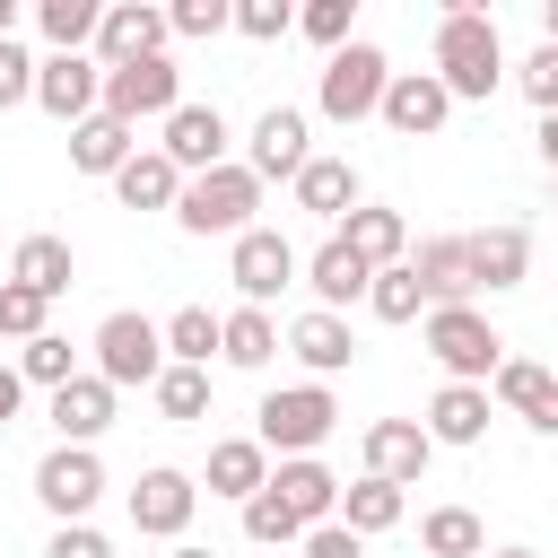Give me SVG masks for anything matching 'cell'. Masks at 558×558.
Here are the masks:
<instances>
[{"label": "cell", "instance_id": "cell-1", "mask_svg": "<svg viewBox=\"0 0 558 558\" xmlns=\"http://www.w3.org/2000/svg\"><path fill=\"white\" fill-rule=\"evenodd\" d=\"M436 78L453 87V105H488V96L514 78V61H506V35H497V17H488V9L453 0V9L436 17Z\"/></svg>", "mask_w": 558, "mask_h": 558}, {"label": "cell", "instance_id": "cell-2", "mask_svg": "<svg viewBox=\"0 0 558 558\" xmlns=\"http://www.w3.org/2000/svg\"><path fill=\"white\" fill-rule=\"evenodd\" d=\"M253 209H262V174H253L244 157H227V166H209V174H192V183H183L174 227H183V235H227V244H235V235H253V227H262Z\"/></svg>", "mask_w": 558, "mask_h": 558}, {"label": "cell", "instance_id": "cell-3", "mask_svg": "<svg viewBox=\"0 0 558 558\" xmlns=\"http://www.w3.org/2000/svg\"><path fill=\"white\" fill-rule=\"evenodd\" d=\"M427 357L445 366V384H488L497 366H506V340H497V323L480 314V305H427Z\"/></svg>", "mask_w": 558, "mask_h": 558}, {"label": "cell", "instance_id": "cell-4", "mask_svg": "<svg viewBox=\"0 0 558 558\" xmlns=\"http://www.w3.org/2000/svg\"><path fill=\"white\" fill-rule=\"evenodd\" d=\"M331 427H340L331 384H279V392H262V410H253V436H262L279 462H305Z\"/></svg>", "mask_w": 558, "mask_h": 558}, {"label": "cell", "instance_id": "cell-5", "mask_svg": "<svg viewBox=\"0 0 558 558\" xmlns=\"http://www.w3.org/2000/svg\"><path fill=\"white\" fill-rule=\"evenodd\" d=\"M87 349H96V375H105L113 392H131V384H140V392H157V375L174 366V357H166V323L131 314V305H122V314H105Z\"/></svg>", "mask_w": 558, "mask_h": 558}, {"label": "cell", "instance_id": "cell-6", "mask_svg": "<svg viewBox=\"0 0 558 558\" xmlns=\"http://www.w3.org/2000/svg\"><path fill=\"white\" fill-rule=\"evenodd\" d=\"M384 87H392V61L375 44H340L314 78V113L323 122H366V113H384Z\"/></svg>", "mask_w": 558, "mask_h": 558}, {"label": "cell", "instance_id": "cell-7", "mask_svg": "<svg viewBox=\"0 0 558 558\" xmlns=\"http://www.w3.org/2000/svg\"><path fill=\"white\" fill-rule=\"evenodd\" d=\"M96 497H105V462H96V445H52V453L35 462V506H44L52 523H87Z\"/></svg>", "mask_w": 558, "mask_h": 558}, {"label": "cell", "instance_id": "cell-8", "mask_svg": "<svg viewBox=\"0 0 558 558\" xmlns=\"http://www.w3.org/2000/svg\"><path fill=\"white\" fill-rule=\"evenodd\" d=\"M227 279H235V296H244V305H262V314H270V296H279V288H296V279H305V262H296V244H288L279 227H253V235H235V244H227Z\"/></svg>", "mask_w": 558, "mask_h": 558}, {"label": "cell", "instance_id": "cell-9", "mask_svg": "<svg viewBox=\"0 0 558 558\" xmlns=\"http://www.w3.org/2000/svg\"><path fill=\"white\" fill-rule=\"evenodd\" d=\"M174 105H183V70H174L166 52H157V61H122V70H105V113H113V122L140 131V122H166Z\"/></svg>", "mask_w": 558, "mask_h": 558}, {"label": "cell", "instance_id": "cell-10", "mask_svg": "<svg viewBox=\"0 0 558 558\" xmlns=\"http://www.w3.org/2000/svg\"><path fill=\"white\" fill-rule=\"evenodd\" d=\"M35 105L52 113V122H87V113H105V61L96 52H44V70H35Z\"/></svg>", "mask_w": 558, "mask_h": 558}, {"label": "cell", "instance_id": "cell-11", "mask_svg": "<svg viewBox=\"0 0 558 558\" xmlns=\"http://www.w3.org/2000/svg\"><path fill=\"white\" fill-rule=\"evenodd\" d=\"M192 514H201V480H192V471H174V462L140 471V488H131V532H148V541H183Z\"/></svg>", "mask_w": 558, "mask_h": 558}, {"label": "cell", "instance_id": "cell-12", "mask_svg": "<svg viewBox=\"0 0 558 558\" xmlns=\"http://www.w3.org/2000/svg\"><path fill=\"white\" fill-rule=\"evenodd\" d=\"M314 131H305V113L296 105H270V113H253V140H244V166L262 174V183H296L305 166H314V148H305Z\"/></svg>", "mask_w": 558, "mask_h": 558}, {"label": "cell", "instance_id": "cell-13", "mask_svg": "<svg viewBox=\"0 0 558 558\" xmlns=\"http://www.w3.org/2000/svg\"><path fill=\"white\" fill-rule=\"evenodd\" d=\"M166 44H174V17L148 9V0H113L105 26H96V61H105V70H122V61H157Z\"/></svg>", "mask_w": 558, "mask_h": 558}, {"label": "cell", "instance_id": "cell-14", "mask_svg": "<svg viewBox=\"0 0 558 558\" xmlns=\"http://www.w3.org/2000/svg\"><path fill=\"white\" fill-rule=\"evenodd\" d=\"M227 140H235V131H227V113H218V105H192V96H183V105L166 113V140H157V148H166V157L183 166V183H192V174L227 166Z\"/></svg>", "mask_w": 558, "mask_h": 558}, {"label": "cell", "instance_id": "cell-15", "mask_svg": "<svg viewBox=\"0 0 558 558\" xmlns=\"http://www.w3.org/2000/svg\"><path fill=\"white\" fill-rule=\"evenodd\" d=\"M488 401H497V410H514L523 427L558 436V366H541V357H506V366L488 375Z\"/></svg>", "mask_w": 558, "mask_h": 558}, {"label": "cell", "instance_id": "cell-16", "mask_svg": "<svg viewBox=\"0 0 558 558\" xmlns=\"http://www.w3.org/2000/svg\"><path fill=\"white\" fill-rule=\"evenodd\" d=\"M384 122H392L401 140H427V131L453 122V87H445L436 70H392V87H384Z\"/></svg>", "mask_w": 558, "mask_h": 558}, {"label": "cell", "instance_id": "cell-17", "mask_svg": "<svg viewBox=\"0 0 558 558\" xmlns=\"http://www.w3.org/2000/svg\"><path fill=\"white\" fill-rule=\"evenodd\" d=\"M357 453H366V480H392V488H410V480L427 471L436 436H427L418 418H375V427L357 436Z\"/></svg>", "mask_w": 558, "mask_h": 558}, {"label": "cell", "instance_id": "cell-18", "mask_svg": "<svg viewBox=\"0 0 558 558\" xmlns=\"http://www.w3.org/2000/svg\"><path fill=\"white\" fill-rule=\"evenodd\" d=\"M288 357H296L314 384H331V375L357 357V331H349V314H323V305H305V314L288 323Z\"/></svg>", "mask_w": 558, "mask_h": 558}, {"label": "cell", "instance_id": "cell-19", "mask_svg": "<svg viewBox=\"0 0 558 558\" xmlns=\"http://www.w3.org/2000/svg\"><path fill=\"white\" fill-rule=\"evenodd\" d=\"M410 270H418L427 305H471V296H480V279H471V235H427V244L410 253Z\"/></svg>", "mask_w": 558, "mask_h": 558}, {"label": "cell", "instance_id": "cell-20", "mask_svg": "<svg viewBox=\"0 0 558 558\" xmlns=\"http://www.w3.org/2000/svg\"><path fill=\"white\" fill-rule=\"evenodd\" d=\"M201 480H209V497H235V506H253V497L270 488V445H262V436H218Z\"/></svg>", "mask_w": 558, "mask_h": 558}, {"label": "cell", "instance_id": "cell-21", "mask_svg": "<svg viewBox=\"0 0 558 558\" xmlns=\"http://www.w3.org/2000/svg\"><path fill=\"white\" fill-rule=\"evenodd\" d=\"M331 235H340V244H349L366 270H392V262H410V227H401V209H366V201H357V209H349Z\"/></svg>", "mask_w": 558, "mask_h": 558}, {"label": "cell", "instance_id": "cell-22", "mask_svg": "<svg viewBox=\"0 0 558 558\" xmlns=\"http://www.w3.org/2000/svg\"><path fill=\"white\" fill-rule=\"evenodd\" d=\"M471 279H480L488 296L523 288V279H532V235H523V227H480V235H471Z\"/></svg>", "mask_w": 558, "mask_h": 558}, {"label": "cell", "instance_id": "cell-23", "mask_svg": "<svg viewBox=\"0 0 558 558\" xmlns=\"http://www.w3.org/2000/svg\"><path fill=\"white\" fill-rule=\"evenodd\" d=\"M305 288H314V305H323V314H340V305H357V296L375 288V270H366L340 235H323V244H314V262H305Z\"/></svg>", "mask_w": 558, "mask_h": 558}, {"label": "cell", "instance_id": "cell-24", "mask_svg": "<svg viewBox=\"0 0 558 558\" xmlns=\"http://www.w3.org/2000/svg\"><path fill=\"white\" fill-rule=\"evenodd\" d=\"M52 427H61V445H96L105 427H113V384L87 366L78 384H61L52 392Z\"/></svg>", "mask_w": 558, "mask_h": 558}, {"label": "cell", "instance_id": "cell-25", "mask_svg": "<svg viewBox=\"0 0 558 558\" xmlns=\"http://www.w3.org/2000/svg\"><path fill=\"white\" fill-rule=\"evenodd\" d=\"M131 157H140V131L113 122V113H87V122L70 131V166H78V174H105V183H113Z\"/></svg>", "mask_w": 558, "mask_h": 558}, {"label": "cell", "instance_id": "cell-26", "mask_svg": "<svg viewBox=\"0 0 558 558\" xmlns=\"http://www.w3.org/2000/svg\"><path fill=\"white\" fill-rule=\"evenodd\" d=\"M436 445H480L488 436V384H436L427 418H418Z\"/></svg>", "mask_w": 558, "mask_h": 558}, {"label": "cell", "instance_id": "cell-27", "mask_svg": "<svg viewBox=\"0 0 558 558\" xmlns=\"http://www.w3.org/2000/svg\"><path fill=\"white\" fill-rule=\"evenodd\" d=\"M113 201H122V209H174V201H183V166H174L166 148H140V157L113 174Z\"/></svg>", "mask_w": 558, "mask_h": 558}, {"label": "cell", "instance_id": "cell-28", "mask_svg": "<svg viewBox=\"0 0 558 558\" xmlns=\"http://www.w3.org/2000/svg\"><path fill=\"white\" fill-rule=\"evenodd\" d=\"M9 279H17V288H35V296H70V279H78V253H70L61 235H17V253H9Z\"/></svg>", "mask_w": 558, "mask_h": 558}, {"label": "cell", "instance_id": "cell-29", "mask_svg": "<svg viewBox=\"0 0 558 558\" xmlns=\"http://www.w3.org/2000/svg\"><path fill=\"white\" fill-rule=\"evenodd\" d=\"M270 488L296 506V523H305V532H314V523H340V480H331L314 453H305V462H279V471H270Z\"/></svg>", "mask_w": 558, "mask_h": 558}, {"label": "cell", "instance_id": "cell-30", "mask_svg": "<svg viewBox=\"0 0 558 558\" xmlns=\"http://www.w3.org/2000/svg\"><path fill=\"white\" fill-rule=\"evenodd\" d=\"M288 192H296V209H314V218H331V227H340V218L357 209V166H349V157H314Z\"/></svg>", "mask_w": 558, "mask_h": 558}, {"label": "cell", "instance_id": "cell-31", "mask_svg": "<svg viewBox=\"0 0 558 558\" xmlns=\"http://www.w3.org/2000/svg\"><path fill=\"white\" fill-rule=\"evenodd\" d=\"M418 549L427 558H488V532H480L471 506H427L418 514Z\"/></svg>", "mask_w": 558, "mask_h": 558}, {"label": "cell", "instance_id": "cell-32", "mask_svg": "<svg viewBox=\"0 0 558 558\" xmlns=\"http://www.w3.org/2000/svg\"><path fill=\"white\" fill-rule=\"evenodd\" d=\"M35 26L52 52H96V26H105V0H35Z\"/></svg>", "mask_w": 558, "mask_h": 558}, {"label": "cell", "instance_id": "cell-33", "mask_svg": "<svg viewBox=\"0 0 558 558\" xmlns=\"http://www.w3.org/2000/svg\"><path fill=\"white\" fill-rule=\"evenodd\" d=\"M279 340H288V331H279L262 305H235V314H227V331H218V357H227V366H270V357H279Z\"/></svg>", "mask_w": 558, "mask_h": 558}, {"label": "cell", "instance_id": "cell-34", "mask_svg": "<svg viewBox=\"0 0 558 558\" xmlns=\"http://www.w3.org/2000/svg\"><path fill=\"white\" fill-rule=\"evenodd\" d=\"M218 331H227V314L174 305V314H166V357H174V366H209V357H218Z\"/></svg>", "mask_w": 558, "mask_h": 558}, {"label": "cell", "instance_id": "cell-35", "mask_svg": "<svg viewBox=\"0 0 558 558\" xmlns=\"http://www.w3.org/2000/svg\"><path fill=\"white\" fill-rule=\"evenodd\" d=\"M340 523H349L357 541L392 532V523H401V488H392V480H357V488H340Z\"/></svg>", "mask_w": 558, "mask_h": 558}, {"label": "cell", "instance_id": "cell-36", "mask_svg": "<svg viewBox=\"0 0 558 558\" xmlns=\"http://www.w3.org/2000/svg\"><path fill=\"white\" fill-rule=\"evenodd\" d=\"M366 314H375V323H418V314H427V288H418V270H410V262L375 270V288H366Z\"/></svg>", "mask_w": 558, "mask_h": 558}, {"label": "cell", "instance_id": "cell-37", "mask_svg": "<svg viewBox=\"0 0 558 558\" xmlns=\"http://www.w3.org/2000/svg\"><path fill=\"white\" fill-rule=\"evenodd\" d=\"M17 375H26V384H44V392H61V384H78V349H70L61 331H44V340H26V349H17Z\"/></svg>", "mask_w": 558, "mask_h": 558}, {"label": "cell", "instance_id": "cell-38", "mask_svg": "<svg viewBox=\"0 0 558 558\" xmlns=\"http://www.w3.org/2000/svg\"><path fill=\"white\" fill-rule=\"evenodd\" d=\"M244 541H253V549H288V541H305V523H296V506H288L279 488H262V497L244 506Z\"/></svg>", "mask_w": 558, "mask_h": 558}, {"label": "cell", "instance_id": "cell-39", "mask_svg": "<svg viewBox=\"0 0 558 558\" xmlns=\"http://www.w3.org/2000/svg\"><path fill=\"white\" fill-rule=\"evenodd\" d=\"M296 35H314L323 61H331L340 44H357V0H305V9H296Z\"/></svg>", "mask_w": 558, "mask_h": 558}, {"label": "cell", "instance_id": "cell-40", "mask_svg": "<svg viewBox=\"0 0 558 558\" xmlns=\"http://www.w3.org/2000/svg\"><path fill=\"white\" fill-rule=\"evenodd\" d=\"M148 401H157L166 418H209V366H166Z\"/></svg>", "mask_w": 558, "mask_h": 558}, {"label": "cell", "instance_id": "cell-41", "mask_svg": "<svg viewBox=\"0 0 558 558\" xmlns=\"http://www.w3.org/2000/svg\"><path fill=\"white\" fill-rule=\"evenodd\" d=\"M44 331H52V296L0 279V340H44Z\"/></svg>", "mask_w": 558, "mask_h": 558}, {"label": "cell", "instance_id": "cell-42", "mask_svg": "<svg viewBox=\"0 0 558 558\" xmlns=\"http://www.w3.org/2000/svg\"><path fill=\"white\" fill-rule=\"evenodd\" d=\"M514 87H523L541 113H558V44H532V52L514 61Z\"/></svg>", "mask_w": 558, "mask_h": 558}, {"label": "cell", "instance_id": "cell-43", "mask_svg": "<svg viewBox=\"0 0 558 558\" xmlns=\"http://www.w3.org/2000/svg\"><path fill=\"white\" fill-rule=\"evenodd\" d=\"M235 35L279 44V35H296V9H288V0H235Z\"/></svg>", "mask_w": 558, "mask_h": 558}, {"label": "cell", "instance_id": "cell-44", "mask_svg": "<svg viewBox=\"0 0 558 558\" xmlns=\"http://www.w3.org/2000/svg\"><path fill=\"white\" fill-rule=\"evenodd\" d=\"M166 17H174V35L201 44V35H227V26H235V0H174Z\"/></svg>", "mask_w": 558, "mask_h": 558}, {"label": "cell", "instance_id": "cell-45", "mask_svg": "<svg viewBox=\"0 0 558 558\" xmlns=\"http://www.w3.org/2000/svg\"><path fill=\"white\" fill-rule=\"evenodd\" d=\"M35 70H44V61H35L26 44H0V113H9V105H35Z\"/></svg>", "mask_w": 558, "mask_h": 558}, {"label": "cell", "instance_id": "cell-46", "mask_svg": "<svg viewBox=\"0 0 558 558\" xmlns=\"http://www.w3.org/2000/svg\"><path fill=\"white\" fill-rule=\"evenodd\" d=\"M44 558H113V541H105L96 523H52V541H44Z\"/></svg>", "mask_w": 558, "mask_h": 558}, {"label": "cell", "instance_id": "cell-47", "mask_svg": "<svg viewBox=\"0 0 558 558\" xmlns=\"http://www.w3.org/2000/svg\"><path fill=\"white\" fill-rule=\"evenodd\" d=\"M296 558H366V541H357L349 523H314V532L296 541Z\"/></svg>", "mask_w": 558, "mask_h": 558}, {"label": "cell", "instance_id": "cell-48", "mask_svg": "<svg viewBox=\"0 0 558 558\" xmlns=\"http://www.w3.org/2000/svg\"><path fill=\"white\" fill-rule=\"evenodd\" d=\"M17 401H26V375H17V357H0V427L17 418Z\"/></svg>", "mask_w": 558, "mask_h": 558}, {"label": "cell", "instance_id": "cell-49", "mask_svg": "<svg viewBox=\"0 0 558 558\" xmlns=\"http://www.w3.org/2000/svg\"><path fill=\"white\" fill-rule=\"evenodd\" d=\"M541 157H549V174H558V113H541Z\"/></svg>", "mask_w": 558, "mask_h": 558}, {"label": "cell", "instance_id": "cell-50", "mask_svg": "<svg viewBox=\"0 0 558 558\" xmlns=\"http://www.w3.org/2000/svg\"><path fill=\"white\" fill-rule=\"evenodd\" d=\"M0 44H17V0H0Z\"/></svg>", "mask_w": 558, "mask_h": 558}, {"label": "cell", "instance_id": "cell-51", "mask_svg": "<svg viewBox=\"0 0 558 558\" xmlns=\"http://www.w3.org/2000/svg\"><path fill=\"white\" fill-rule=\"evenodd\" d=\"M541 44H558V0H541Z\"/></svg>", "mask_w": 558, "mask_h": 558}, {"label": "cell", "instance_id": "cell-52", "mask_svg": "<svg viewBox=\"0 0 558 558\" xmlns=\"http://www.w3.org/2000/svg\"><path fill=\"white\" fill-rule=\"evenodd\" d=\"M488 558H541V549H488Z\"/></svg>", "mask_w": 558, "mask_h": 558}, {"label": "cell", "instance_id": "cell-53", "mask_svg": "<svg viewBox=\"0 0 558 558\" xmlns=\"http://www.w3.org/2000/svg\"><path fill=\"white\" fill-rule=\"evenodd\" d=\"M174 558H209V549H192V541H183V549H174Z\"/></svg>", "mask_w": 558, "mask_h": 558}]
</instances>
